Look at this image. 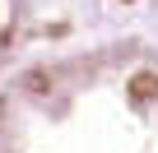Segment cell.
I'll use <instances>...</instances> for the list:
<instances>
[{"instance_id":"1","label":"cell","mask_w":158,"mask_h":153,"mask_svg":"<svg viewBox=\"0 0 158 153\" xmlns=\"http://www.w3.org/2000/svg\"><path fill=\"white\" fill-rule=\"evenodd\" d=\"M0 153H158V42L98 33L28 46L0 79Z\"/></svg>"},{"instance_id":"2","label":"cell","mask_w":158,"mask_h":153,"mask_svg":"<svg viewBox=\"0 0 158 153\" xmlns=\"http://www.w3.org/2000/svg\"><path fill=\"white\" fill-rule=\"evenodd\" d=\"M33 46V5L28 0H0V79L14 70V60Z\"/></svg>"}]
</instances>
